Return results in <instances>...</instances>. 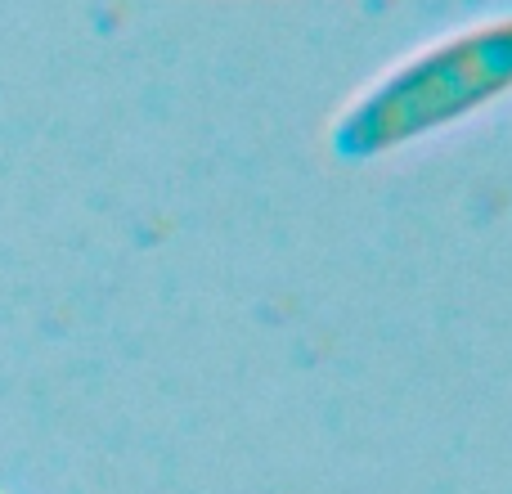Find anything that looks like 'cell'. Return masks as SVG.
Returning <instances> with one entry per match:
<instances>
[{
    "label": "cell",
    "instance_id": "cell-1",
    "mask_svg": "<svg viewBox=\"0 0 512 494\" xmlns=\"http://www.w3.org/2000/svg\"><path fill=\"white\" fill-rule=\"evenodd\" d=\"M504 86H512V23L459 36V41L418 54L409 68L382 81L346 117L337 144H346L351 153L387 149V144L423 135L441 122H454L459 113L477 108L481 99H495V90Z\"/></svg>",
    "mask_w": 512,
    "mask_h": 494
}]
</instances>
